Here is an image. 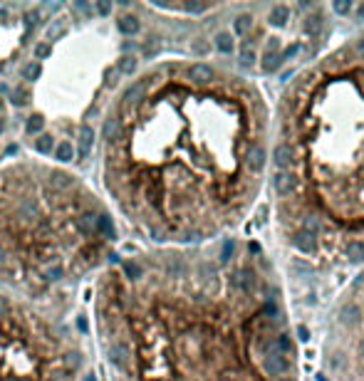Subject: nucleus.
I'll use <instances>...</instances> for the list:
<instances>
[{
  "mask_svg": "<svg viewBox=\"0 0 364 381\" xmlns=\"http://www.w3.org/2000/svg\"><path fill=\"white\" fill-rule=\"evenodd\" d=\"M188 80H193L196 85H206V82L213 80V69L208 64H204V62H196V64L188 67Z\"/></svg>",
  "mask_w": 364,
  "mask_h": 381,
  "instance_id": "1",
  "label": "nucleus"
},
{
  "mask_svg": "<svg viewBox=\"0 0 364 381\" xmlns=\"http://www.w3.org/2000/svg\"><path fill=\"white\" fill-rule=\"evenodd\" d=\"M293 245H295L300 253H315V250H317L315 233H310V231H297V233L293 235Z\"/></svg>",
  "mask_w": 364,
  "mask_h": 381,
  "instance_id": "2",
  "label": "nucleus"
},
{
  "mask_svg": "<svg viewBox=\"0 0 364 381\" xmlns=\"http://www.w3.org/2000/svg\"><path fill=\"white\" fill-rule=\"evenodd\" d=\"M288 359L282 357L280 352H273V354H268V359H265V371L270 374V376H277V374H282V371H288Z\"/></svg>",
  "mask_w": 364,
  "mask_h": 381,
  "instance_id": "3",
  "label": "nucleus"
},
{
  "mask_svg": "<svg viewBox=\"0 0 364 381\" xmlns=\"http://www.w3.org/2000/svg\"><path fill=\"white\" fill-rule=\"evenodd\" d=\"M97 223H99V213H92V211H87V213H82L79 215V220H77V228L82 231L85 235H92V233H97Z\"/></svg>",
  "mask_w": 364,
  "mask_h": 381,
  "instance_id": "4",
  "label": "nucleus"
},
{
  "mask_svg": "<svg viewBox=\"0 0 364 381\" xmlns=\"http://www.w3.org/2000/svg\"><path fill=\"white\" fill-rule=\"evenodd\" d=\"M119 134H121V124H119V119H116V117H107L104 124H102V139H107V141H116Z\"/></svg>",
  "mask_w": 364,
  "mask_h": 381,
  "instance_id": "5",
  "label": "nucleus"
},
{
  "mask_svg": "<svg viewBox=\"0 0 364 381\" xmlns=\"http://www.w3.org/2000/svg\"><path fill=\"white\" fill-rule=\"evenodd\" d=\"M92 144H94V129L90 124H82V129H79V154L87 156Z\"/></svg>",
  "mask_w": 364,
  "mask_h": 381,
  "instance_id": "6",
  "label": "nucleus"
},
{
  "mask_svg": "<svg viewBox=\"0 0 364 381\" xmlns=\"http://www.w3.org/2000/svg\"><path fill=\"white\" fill-rule=\"evenodd\" d=\"M273 188L277 190L280 196L290 193V190H293V178H290V173H285V171H277V173L273 176Z\"/></svg>",
  "mask_w": 364,
  "mask_h": 381,
  "instance_id": "7",
  "label": "nucleus"
},
{
  "mask_svg": "<svg viewBox=\"0 0 364 381\" xmlns=\"http://www.w3.org/2000/svg\"><path fill=\"white\" fill-rule=\"evenodd\" d=\"M116 27H119L121 35H136L139 27H141V22H139L134 15H121V18L116 20Z\"/></svg>",
  "mask_w": 364,
  "mask_h": 381,
  "instance_id": "8",
  "label": "nucleus"
},
{
  "mask_svg": "<svg viewBox=\"0 0 364 381\" xmlns=\"http://www.w3.org/2000/svg\"><path fill=\"white\" fill-rule=\"evenodd\" d=\"M290 159H293V151H290V146H285V144H280V146L273 151V161H275L277 169L290 166Z\"/></svg>",
  "mask_w": 364,
  "mask_h": 381,
  "instance_id": "9",
  "label": "nucleus"
},
{
  "mask_svg": "<svg viewBox=\"0 0 364 381\" xmlns=\"http://www.w3.org/2000/svg\"><path fill=\"white\" fill-rule=\"evenodd\" d=\"M248 166L253 171H260L265 166V151L260 146H250V151H248Z\"/></svg>",
  "mask_w": 364,
  "mask_h": 381,
  "instance_id": "10",
  "label": "nucleus"
},
{
  "mask_svg": "<svg viewBox=\"0 0 364 381\" xmlns=\"http://www.w3.org/2000/svg\"><path fill=\"white\" fill-rule=\"evenodd\" d=\"M233 285H235L238 290H243V292H248V290L253 287V275H250L248 270H238V273L233 275Z\"/></svg>",
  "mask_w": 364,
  "mask_h": 381,
  "instance_id": "11",
  "label": "nucleus"
},
{
  "mask_svg": "<svg viewBox=\"0 0 364 381\" xmlns=\"http://www.w3.org/2000/svg\"><path fill=\"white\" fill-rule=\"evenodd\" d=\"M40 74H43V64H40V62H27V64H23V80L37 82Z\"/></svg>",
  "mask_w": 364,
  "mask_h": 381,
  "instance_id": "12",
  "label": "nucleus"
},
{
  "mask_svg": "<svg viewBox=\"0 0 364 381\" xmlns=\"http://www.w3.org/2000/svg\"><path fill=\"white\" fill-rule=\"evenodd\" d=\"M20 215H23L25 220H30V223H32V220H37V218H40V208H37V203H35V201H30V198H27V201H23V203H20Z\"/></svg>",
  "mask_w": 364,
  "mask_h": 381,
  "instance_id": "13",
  "label": "nucleus"
},
{
  "mask_svg": "<svg viewBox=\"0 0 364 381\" xmlns=\"http://www.w3.org/2000/svg\"><path fill=\"white\" fill-rule=\"evenodd\" d=\"M50 183H52V188L62 190V188H69L72 186V176L69 173H62V171H52L50 173Z\"/></svg>",
  "mask_w": 364,
  "mask_h": 381,
  "instance_id": "14",
  "label": "nucleus"
},
{
  "mask_svg": "<svg viewBox=\"0 0 364 381\" xmlns=\"http://www.w3.org/2000/svg\"><path fill=\"white\" fill-rule=\"evenodd\" d=\"M216 50L223 52V55H230L233 52V37L228 32H218L216 35Z\"/></svg>",
  "mask_w": 364,
  "mask_h": 381,
  "instance_id": "15",
  "label": "nucleus"
},
{
  "mask_svg": "<svg viewBox=\"0 0 364 381\" xmlns=\"http://www.w3.org/2000/svg\"><path fill=\"white\" fill-rule=\"evenodd\" d=\"M97 231L107 238V240H114L116 233H114V225H112V218L109 215H99V223H97Z\"/></svg>",
  "mask_w": 364,
  "mask_h": 381,
  "instance_id": "16",
  "label": "nucleus"
},
{
  "mask_svg": "<svg viewBox=\"0 0 364 381\" xmlns=\"http://www.w3.org/2000/svg\"><path fill=\"white\" fill-rule=\"evenodd\" d=\"M288 18H290V10H288L285 5H275V8L270 10V22H273V25H285Z\"/></svg>",
  "mask_w": 364,
  "mask_h": 381,
  "instance_id": "17",
  "label": "nucleus"
},
{
  "mask_svg": "<svg viewBox=\"0 0 364 381\" xmlns=\"http://www.w3.org/2000/svg\"><path fill=\"white\" fill-rule=\"evenodd\" d=\"M55 156H57L62 164L72 161V159H74V148H72V144H69V141H62V144L55 148Z\"/></svg>",
  "mask_w": 364,
  "mask_h": 381,
  "instance_id": "18",
  "label": "nucleus"
},
{
  "mask_svg": "<svg viewBox=\"0 0 364 381\" xmlns=\"http://www.w3.org/2000/svg\"><path fill=\"white\" fill-rule=\"evenodd\" d=\"M136 69V57L134 55H124L119 60V64H116V72L119 74H132Z\"/></svg>",
  "mask_w": 364,
  "mask_h": 381,
  "instance_id": "19",
  "label": "nucleus"
},
{
  "mask_svg": "<svg viewBox=\"0 0 364 381\" xmlns=\"http://www.w3.org/2000/svg\"><path fill=\"white\" fill-rule=\"evenodd\" d=\"M359 317H362V310L357 307V304H349V307L342 310V322H344V324H357Z\"/></svg>",
  "mask_w": 364,
  "mask_h": 381,
  "instance_id": "20",
  "label": "nucleus"
},
{
  "mask_svg": "<svg viewBox=\"0 0 364 381\" xmlns=\"http://www.w3.org/2000/svg\"><path fill=\"white\" fill-rule=\"evenodd\" d=\"M43 127H45V117H43V114H32V117L27 119V124H25L27 134H40V131H43Z\"/></svg>",
  "mask_w": 364,
  "mask_h": 381,
  "instance_id": "21",
  "label": "nucleus"
},
{
  "mask_svg": "<svg viewBox=\"0 0 364 381\" xmlns=\"http://www.w3.org/2000/svg\"><path fill=\"white\" fill-rule=\"evenodd\" d=\"M121 268H124V275H127L129 280H139V277L144 275L141 265H139V262H134V260H127L124 265H121Z\"/></svg>",
  "mask_w": 364,
  "mask_h": 381,
  "instance_id": "22",
  "label": "nucleus"
},
{
  "mask_svg": "<svg viewBox=\"0 0 364 381\" xmlns=\"http://www.w3.org/2000/svg\"><path fill=\"white\" fill-rule=\"evenodd\" d=\"M141 97H144V85H132V87L124 92V102H127V104H136Z\"/></svg>",
  "mask_w": 364,
  "mask_h": 381,
  "instance_id": "23",
  "label": "nucleus"
},
{
  "mask_svg": "<svg viewBox=\"0 0 364 381\" xmlns=\"http://www.w3.org/2000/svg\"><path fill=\"white\" fill-rule=\"evenodd\" d=\"M250 25H253L250 15H238L235 22H233V30H235V35H246L250 30Z\"/></svg>",
  "mask_w": 364,
  "mask_h": 381,
  "instance_id": "24",
  "label": "nucleus"
},
{
  "mask_svg": "<svg viewBox=\"0 0 364 381\" xmlns=\"http://www.w3.org/2000/svg\"><path fill=\"white\" fill-rule=\"evenodd\" d=\"M347 257L352 260V262H362L364 260V245L362 243H349V248H347Z\"/></svg>",
  "mask_w": 364,
  "mask_h": 381,
  "instance_id": "25",
  "label": "nucleus"
},
{
  "mask_svg": "<svg viewBox=\"0 0 364 381\" xmlns=\"http://www.w3.org/2000/svg\"><path fill=\"white\" fill-rule=\"evenodd\" d=\"M35 148H37V151H43V154H50V151L55 148V141H52V136H47V134H40V139L35 141Z\"/></svg>",
  "mask_w": 364,
  "mask_h": 381,
  "instance_id": "26",
  "label": "nucleus"
},
{
  "mask_svg": "<svg viewBox=\"0 0 364 381\" xmlns=\"http://www.w3.org/2000/svg\"><path fill=\"white\" fill-rule=\"evenodd\" d=\"M60 35H65V25H62V20H55L50 27H47V32H45V37L52 42V40H57Z\"/></svg>",
  "mask_w": 364,
  "mask_h": 381,
  "instance_id": "27",
  "label": "nucleus"
},
{
  "mask_svg": "<svg viewBox=\"0 0 364 381\" xmlns=\"http://www.w3.org/2000/svg\"><path fill=\"white\" fill-rule=\"evenodd\" d=\"M275 347H277L282 354H293V341H290V337H288V334H280V337H277V341H275Z\"/></svg>",
  "mask_w": 364,
  "mask_h": 381,
  "instance_id": "28",
  "label": "nucleus"
},
{
  "mask_svg": "<svg viewBox=\"0 0 364 381\" xmlns=\"http://www.w3.org/2000/svg\"><path fill=\"white\" fill-rule=\"evenodd\" d=\"M280 62H282V60H280L277 55H270V52H268V55H265V62H263V69H265V72H275V69L280 67Z\"/></svg>",
  "mask_w": 364,
  "mask_h": 381,
  "instance_id": "29",
  "label": "nucleus"
},
{
  "mask_svg": "<svg viewBox=\"0 0 364 381\" xmlns=\"http://www.w3.org/2000/svg\"><path fill=\"white\" fill-rule=\"evenodd\" d=\"M10 102H13L15 106H23V104L27 102V92H23V87H15L13 94H10Z\"/></svg>",
  "mask_w": 364,
  "mask_h": 381,
  "instance_id": "30",
  "label": "nucleus"
},
{
  "mask_svg": "<svg viewBox=\"0 0 364 381\" xmlns=\"http://www.w3.org/2000/svg\"><path fill=\"white\" fill-rule=\"evenodd\" d=\"M23 20H25L27 27H35V25L40 22V13H37V10H27V13L23 15Z\"/></svg>",
  "mask_w": 364,
  "mask_h": 381,
  "instance_id": "31",
  "label": "nucleus"
},
{
  "mask_svg": "<svg viewBox=\"0 0 364 381\" xmlns=\"http://www.w3.org/2000/svg\"><path fill=\"white\" fill-rule=\"evenodd\" d=\"M319 27H322V18L319 15H312L310 20H307V32H319Z\"/></svg>",
  "mask_w": 364,
  "mask_h": 381,
  "instance_id": "32",
  "label": "nucleus"
},
{
  "mask_svg": "<svg viewBox=\"0 0 364 381\" xmlns=\"http://www.w3.org/2000/svg\"><path fill=\"white\" fill-rule=\"evenodd\" d=\"M332 8H335L340 15H347V13L352 10V3H349V0H337V3H335Z\"/></svg>",
  "mask_w": 364,
  "mask_h": 381,
  "instance_id": "33",
  "label": "nucleus"
},
{
  "mask_svg": "<svg viewBox=\"0 0 364 381\" xmlns=\"http://www.w3.org/2000/svg\"><path fill=\"white\" fill-rule=\"evenodd\" d=\"M116 74H119L116 69H107V72H104V85H107V87H114V85H116Z\"/></svg>",
  "mask_w": 364,
  "mask_h": 381,
  "instance_id": "34",
  "label": "nucleus"
},
{
  "mask_svg": "<svg viewBox=\"0 0 364 381\" xmlns=\"http://www.w3.org/2000/svg\"><path fill=\"white\" fill-rule=\"evenodd\" d=\"M50 55V42H40L35 47V57H47Z\"/></svg>",
  "mask_w": 364,
  "mask_h": 381,
  "instance_id": "35",
  "label": "nucleus"
},
{
  "mask_svg": "<svg viewBox=\"0 0 364 381\" xmlns=\"http://www.w3.org/2000/svg\"><path fill=\"white\" fill-rule=\"evenodd\" d=\"M45 275H47V280H57V277H62V268H60V265H55V268H47Z\"/></svg>",
  "mask_w": 364,
  "mask_h": 381,
  "instance_id": "36",
  "label": "nucleus"
},
{
  "mask_svg": "<svg viewBox=\"0 0 364 381\" xmlns=\"http://www.w3.org/2000/svg\"><path fill=\"white\" fill-rule=\"evenodd\" d=\"M65 364H67L69 369H74V366L79 364V354H77V352H69V354L65 357Z\"/></svg>",
  "mask_w": 364,
  "mask_h": 381,
  "instance_id": "37",
  "label": "nucleus"
},
{
  "mask_svg": "<svg viewBox=\"0 0 364 381\" xmlns=\"http://www.w3.org/2000/svg\"><path fill=\"white\" fill-rule=\"evenodd\" d=\"M8 312H10V302H8V297L0 295V317H5Z\"/></svg>",
  "mask_w": 364,
  "mask_h": 381,
  "instance_id": "38",
  "label": "nucleus"
},
{
  "mask_svg": "<svg viewBox=\"0 0 364 381\" xmlns=\"http://www.w3.org/2000/svg\"><path fill=\"white\" fill-rule=\"evenodd\" d=\"M97 13L99 15H109L112 13V5L107 3V0H99V3H97Z\"/></svg>",
  "mask_w": 364,
  "mask_h": 381,
  "instance_id": "39",
  "label": "nucleus"
},
{
  "mask_svg": "<svg viewBox=\"0 0 364 381\" xmlns=\"http://www.w3.org/2000/svg\"><path fill=\"white\" fill-rule=\"evenodd\" d=\"M230 253H233V243H230V240H226V243H223V250H221V260L226 262Z\"/></svg>",
  "mask_w": 364,
  "mask_h": 381,
  "instance_id": "40",
  "label": "nucleus"
},
{
  "mask_svg": "<svg viewBox=\"0 0 364 381\" xmlns=\"http://www.w3.org/2000/svg\"><path fill=\"white\" fill-rule=\"evenodd\" d=\"M293 268H295L297 273H310V265H305L300 257H297V260H293Z\"/></svg>",
  "mask_w": 364,
  "mask_h": 381,
  "instance_id": "41",
  "label": "nucleus"
},
{
  "mask_svg": "<svg viewBox=\"0 0 364 381\" xmlns=\"http://www.w3.org/2000/svg\"><path fill=\"white\" fill-rule=\"evenodd\" d=\"M208 50V45L206 42H193V52H198V55H204Z\"/></svg>",
  "mask_w": 364,
  "mask_h": 381,
  "instance_id": "42",
  "label": "nucleus"
},
{
  "mask_svg": "<svg viewBox=\"0 0 364 381\" xmlns=\"http://www.w3.org/2000/svg\"><path fill=\"white\" fill-rule=\"evenodd\" d=\"M74 8H77V10H82L85 15H92V10H90V5L85 3V0H82V3H74Z\"/></svg>",
  "mask_w": 364,
  "mask_h": 381,
  "instance_id": "43",
  "label": "nucleus"
},
{
  "mask_svg": "<svg viewBox=\"0 0 364 381\" xmlns=\"http://www.w3.org/2000/svg\"><path fill=\"white\" fill-rule=\"evenodd\" d=\"M265 312L273 315V317H277V304H265Z\"/></svg>",
  "mask_w": 364,
  "mask_h": 381,
  "instance_id": "44",
  "label": "nucleus"
},
{
  "mask_svg": "<svg viewBox=\"0 0 364 381\" xmlns=\"http://www.w3.org/2000/svg\"><path fill=\"white\" fill-rule=\"evenodd\" d=\"M357 55H359V57L364 60V37H362V40L357 42Z\"/></svg>",
  "mask_w": 364,
  "mask_h": 381,
  "instance_id": "45",
  "label": "nucleus"
},
{
  "mask_svg": "<svg viewBox=\"0 0 364 381\" xmlns=\"http://www.w3.org/2000/svg\"><path fill=\"white\" fill-rule=\"evenodd\" d=\"M253 57H255L253 52H243V64H250V62H253Z\"/></svg>",
  "mask_w": 364,
  "mask_h": 381,
  "instance_id": "46",
  "label": "nucleus"
},
{
  "mask_svg": "<svg viewBox=\"0 0 364 381\" xmlns=\"http://www.w3.org/2000/svg\"><path fill=\"white\" fill-rule=\"evenodd\" d=\"M5 257H8V253H5L3 248H0V265H3V262H5Z\"/></svg>",
  "mask_w": 364,
  "mask_h": 381,
  "instance_id": "47",
  "label": "nucleus"
},
{
  "mask_svg": "<svg viewBox=\"0 0 364 381\" xmlns=\"http://www.w3.org/2000/svg\"><path fill=\"white\" fill-rule=\"evenodd\" d=\"M297 332H300V339H307V329H305V327H300Z\"/></svg>",
  "mask_w": 364,
  "mask_h": 381,
  "instance_id": "48",
  "label": "nucleus"
},
{
  "mask_svg": "<svg viewBox=\"0 0 364 381\" xmlns=\"http://www.w3.org/2000/svg\"><path fill=\"white\" fill-rule=\"evenodd\" d=\"M5 131V117H0V134Z\"/></svg>",
  "mask_w": 364,
  "mask_h": 381,
  "instance_id": "49",
  "label": "nucleus"
},
{
  "mask_svg": "<svg viewBox=\"0 0 364 381\" xmlns=\"http://www.w3.org/2000/svg\"><path fill=\"white\" fill-rule=\"evenodd\" d=\"M359 354L364 357V339H362V344H359Z\"/></svg>",
  "mask_w": 364,
  "mask_h": 381,
  "instance_id": "50",
  "label": "nucleus"
},
{
  "mask_svg": "<svg viewBox=\"0 0 364 381\" xmlns=\"http://www.w3.org/2000/svg\"><path fill=\"white\" fill-rule=\"evenodd\" d=\"M85 381H94V376H87V379H85Z\"/></svg>",
  "mask_w": 364,
  "mask_h": 381,
  "instance_id": "51",
  "label": "nucleus"
},
{
  "mask_svg": "<svg viewBox=\"0 0 364 381\" xmlns=\"http://www.w3.org/2000/svg\"><path fill=\"white\" fill-rule=\"evenodd\" d=\"M277 381H293V379H277Z\"/></svg>",
  "mask_w": 364,
  "mask_h": 381,
  "instance_id": "52",
  "label": "nucleus"
},
{
  "mask_svg": "<svg viewBox=\"0 0 364 381\" xmlns=\"http://www.w3.org/2000/svg\"><path fill=\"white\" fill-rule=\"evenodd\" d=\"M0 106H3V99H0Z\"/></svg>",
  "mask_w": 364,
  "mask_h": 381,
  "instance_id": "53",
  "label": "nucleus"
}]
</instances>
